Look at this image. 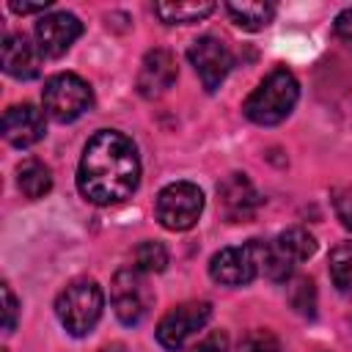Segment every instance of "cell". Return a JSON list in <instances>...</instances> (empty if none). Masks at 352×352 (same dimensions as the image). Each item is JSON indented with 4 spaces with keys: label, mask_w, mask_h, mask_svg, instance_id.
<instances>
[{
    "label": "cell",
    "mask_w": 352,
    "mask_h": 352,
    "mask_svg": "<svg viewBox=\"0 0 352 352\" xmlns=\"http://www.w3.org/2000/svg\"><path fill=\"white\" fill-rule=\"evenodd\" d=\"M140 182V160L135 143L116 132H96L80 157L77 165V190L85 201L96 206H113L126 201Z\"/></svg>",
    "instance_id": "6da1fadb"
},
{
    "label": "cell",
    "mask_w": 352,
    "mask_h": 352,
    "mask_svg": "<svg viewBox=\"0 0 352 352\" xmlns=\"http://www.w3.org/2000/svg\"><path fill=\"white\" fill-rule=\"evenodd\" d=\"M3 300H6V330L11 333L16 324V297H14L8 283H3Z\"/></svg>",
    "instance_id": "484cf974"
},
{
    "label": "cell",
    "mask_w": 352,
    "mask_h": 352,
    "mask_svg": "<svg viewBox=\"0 0 352 352\" xmlns=\"http://www.w3.org/2000/svg\"><path fill=\"white\" fill-rule=\"evenodd\" d=\"M278 248L297 264V261H305L316 253V239L305 231V228H286L283 234H278Z\"/></svg>",
    "instance_id": "d6986e66"
},
{
    "label": "cell",
    "mask_w": 352,
    "mask_h": 352,
    "mask_svg": "<svg viewBox=\"0 0 352 352\" xmlns=\"http://www.w3.org/2000/svg\"><path fill=\"white\" fill-rule=\"evenodd\" d=\"M157 220L168 231H187L198 223L204 212V192L192 182H173L157 195Z\"/></svg>",
    "instance_id": "5b68a950"
},
{
    "label": "cell",
    "mask_w": 352,
    "mask_h": 352,
    "mask_svg": "<svg viewBox=\"0 0 352 352\" xmlns=\"http://www.w3.org/2000/svg\"><path fill=\"white\" fill-rule=\"evenodd\" d=\"M212 316V305L206 300H192V302H182L176 308H170L160 324H157V341L170 349L179 352Z\"/></svg>",
    "instance_id": "52a82bcc"
},
{
    "label": "cell",
    "mask_w": 352,
    "mask_h": 352,
    "mask_svg": "<svg viewBox=\"0 0 352 352\" xmlns=\"http://www.w3.org/2000/svg\"><path fill=\"white\" fill-rule=\"evenodd\" d=\"M330 278L341 289H352V242H341L330 250Z\"/></svg>",
    "instance_id": "44dd1931"
},
{
    "label": "cell",
    "mask_w": 352,
    "mask_h": 352,
    "mask_svg": "<svg viewBox=\"0 0 352 352\" xmlns=\"http://www.w3.org/2000/svg\"><path fill=\"white\" fill-rule=\"evenodd\" d=\"M333 28H336V36H338L346 47H352V8H344V11L336 16Z\"/></svg>",
    "instance_id": "d4e9b609"
},
{
    "label": "cell",
    "mask_w": 352,
    "mask_h": 352,
    "mask_svg": "<svg viewBox=\"0 0 352 352\" xmlns=\"http://www.w3.org/2000/svg\"><path fill=\"white\" fill-rule=\"evenodd\" d=\"M168 267V250L162 242L146 239L135 248V270H140L143 275L148 272H162Z\"/></svg>",
    "instance_id": "ffe728a7"
},
{
    "label": "cell",
    "mask_w": 352,
    "mask_h": 352,
    "mask_svg": "<svg viewBox=\"0 0 352 352\" xmlns=\"http://www.w3.org/2000/svg\"><path fill=\"white\" fill-rule=\"evenodd\" d=\"M226 11L231 22L242 30H261L272 22L275 6L272 3H258V0H242V3H226Z\"/></svg>",
    "instance_id": "2e32d148"
},
{
    "label": "cell",
    "mask_w": 352,
    "mask_h": 352,
    "mask_svg": "<svg viewBox=\"0 0 352 352\" xmlns=\"http://www.w3.org/2000/svg\"><path fill=\"white\" fill-rule=\"evenodd\" d=\"M297 96H300V85H297L294 74L289 69H272L256 85V91L245 99L242 110L253 124L275 126L294 110Z\"/></svg>",
    "instance_id": "7a4b0ae2"
},
{
    "label": "cell",
    "mask_w": 352,
    "mask_h": 352,
    "mask_svg": "<svg viewBox=\"0 0 352 352\" xmlns=\"http://www.w3.org/2000/svg\"><path fill=\"white\" fill-rule=\"evenodd\" d=\"M3 69L16 80H33L41 72V50L22 33H11L3 41Z\"/></svg>",
    "instance_id": "5bb4252c"
},
{
    "label": "cell",
    "mask_w": 352,
    "mask_h": 352,
    "mask_svg": "<svg viewBox=\"0 0 352 352\" xmlns=\"http://www.w3.org/2000/svg\"><path fill=\"white\" fill-rule=\"evenodd\" d=\"M16 184H19L25 198L36 201V198H44L52 190V173L41 160H25L16 168Z\"/></svg>",
    "instance_id": "e0dca14e"
},
{
    "label": "cell",
    "mask_w": 352,
    "mask_h": 352,
    "mask_svg": "<svg viewBox=\"0 0 352 352\" xmlns=\"http://www.w3.org/2000/svg\"><path fill=\"white\" fill-rule=\"evenodd\" d=\"M151 289L143 278L140 270H118L113 283H110V302L113 311L118 316V322L124 324H138L143 322V316L151 308Z\"/></svg>",
    "instance_id": "8992f818"
},
{
    "label": "cell",
    "mask_w": 352,
    "mask_h": 352,
    "mask_svg": "<svg viewBox=\"0 0 352 352\" xmlns=\"http://www.w3.org/2000/svg\"><path fill=\"white\" fill-rule=\"evenodd\" d=\"M239 352H280V341L270 330H250L239 341Z\"/></svg>",
    "instance_id": "7402d4cb"
},
{
    "label": "cell",
    "mask_w": 352,
    "mask_h": 352,
    "mask_svg": "<svg viewBox=\"0 0 352 352\" xmlns=\"http://www.w3.org/2000/svg\"><path fill=\"white\" fill-rule=\"evenodd\" d=\"M187 58H190V63H192V69L201 77V82H204L206 91H217L220 82L228 77V72L234 66L231 50L220 38H214V36L195 38L190 44V50H187Z\"/></svg>",
    "instance_id": "ba28073f"
},
{
    "label": "cell",
    "mask_w": 352,
    "mask_h": 352,
    "mask_svg": "<svg viewBox=\"0 0 352 352\" xmlns=\"http://www.w3.org/2000/svg\"><path fill=\"white\" fill-rule=\"evenodd\" d=\"M82 36V22L69 11H52L36 22V41L41 55L60 58Z\"/></svg>",
    "instance_id": "9c48e42d"
},
{
    "label": "cell",
    "mask_w": 352,
    "mask_h": 352,
    "mask_svg": "<svg viewBox=\"0 0 352 352\" xmlns=\"http://www.w3.org/2000/svg\"><path fill=\"white\" fill-rule=\"evenodd\" d=\"M190 352H228V338H226V333H209Z\"/></svg>",
    "instance_id": "cb8c5ba5"
},
{
    "label": "cell",
    "mask_w": 352,
    "mask_h": 352,
    "mask_svg": "<svg viewBox=\"0 0 352 352\" xmlns=\"http://www.w3.org/2000/svg\"><path fill=\"white\" fill-rule=\"evenodd\" d=\"M50 6H52L50 0H41V3H19V0H11L8 3V8L14 14H36V11H47Z\"/></svg>",
    "instance_id": "4316f807"
},
{
    "label": "cell",
    "mask_w": 352,
    "mask_h": 352,
    "mask_svg": "<svg viewBox=\"0 0 352 352\" xmlns=\"http://www.w3.org/2000/svg\"><path fill=\"white\" fill-rule=\"evenodd\" d=\"M217 201L231 223H245L256 214L261 198L245 173H231L217 184Z\"/></svg>",
    "instance_id": "8fae6325"
},
{
    "label": "cell",
    "mask_w": 352,
    "mask_h": 352,
    "mask_svg": "<svg viewBox=\"0 0 352 352\" xmlns=\"http://www.w3.org/2000/svg\"><path fill=\"white\" fill-rule=\"evenodd\" d=\"M209 275L223 286H248L258 275L250 242L239 248H223L220 253H214L209 261Z\"/></svg>",
    "instance_id": "30bf717a"
},
{
    "label": "cell",
    "mask_w": 352,
    "mask_h": 352,
    "mask_svg": "<svg viewBox=\"0 0 352 352\" xmlns=\"http://www.w3.org/2000/svg\"><path fill=\"white\" fill-rule=\"evenodd\" d=\"M176 60L170 52L165 50H151L143 63H140V72H138V91L146 96V99H157L162 94L170 91V85L176 82Z\"/></svg>",
    "instance_id": "4fadbf2b"
},
{
    "label": "cell",
    "mask_w": 352,
    "mask_h": 352,
    "mask_svg": "<svg viewBox=\"0 0 352 352\" xmlns=\"http://www.w3.org/2000/svg\"><path fill=\"white\" fill-rule=\"evenodd\" d=\"M47 132L44 124V113L36 104H11L3 116V135L11 146L16 148H28L33 143H38Z\"/></svg>",
    "instance_id": "7c38bea8"
},
{
    "label": "cell",
    "mask_w": 352,
    "mask_h": 352,
    "mask_svg": "<svg viewBox=\"0 0 352 352\" xmlns=\"http://www.w3.org/2000/svg\"><path fill=\"white\" fill-rule=\"evenodd\" d=\"M214 11V3H204V0H184V3H157L154 14L165 22V25H190L198 22L204 16H209Z\"/></svg>",
    "instance_id": "ac0fdd59"
},
{
    "label": "cell",
    "mask_w": 352,
    "mask_h": 352,
    "mask_svg": "<svg viewBox=\"0 0 352 352\" xmlns=\"http://www.w3.org/2000/svg\"><path fill=\"white\" fill-rule=\"evenodd\" d=\"M333 209L338 214V220L352 228V187H341L333 192Z\"/></svg>",
    "instance_id": "603a6c76"
},
{
    "label": "cell",
    "mask_w": 352,
    "mask_h": 352,
    "mask_svg": "<svg viewBox=\"0 0 352 352\" xmlns=\"http://www.w3.org/2000/svg\"><path fill=\"white\" fill-rule=\"evenodd\" d=\"M41 102H44V110L52 121L69 124V121L80 118L94 104V91L80 74L60 72L44 82Z\"/></svg>",
    "instance_id": "277c9868"
},
{
    "label": "cell",
    "mask_w": 352,
    "mask_h": 352,
    "mask_svg": "<svg viewBox=\"0 0 352 352\" xmlns=\"http://www.w3.org/2000/svg\"><path fill=\"white\" fill-rule=\"evenodd\" d=\"M253 256H256V267L264 278L270 280H286L294 270V261L278 248V242H264V239H250Z\"/></svg>",
    "instance_id": "9a60e30c"
},
{
    "label": "cell",
    "mask_w": 352,
    "mask_h": 352,
    "mask_svg": "<svg viewBox=\"0 0 352 352\" xmlns=\"http://www.w3.org/2000/svg\"><path fill=\"white\" fill-rule=\"evenodd\" d=\"M102 308H104L102 286L88 278L72 280L55 300V314L72 336H88L96 327Z\"/></svg>",
    "instance_id": "3957f363"
}]
</instances>
